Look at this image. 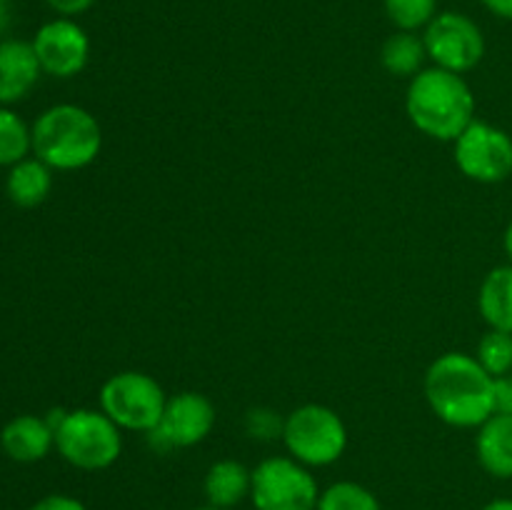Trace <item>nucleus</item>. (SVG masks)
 <instances>
[{"instance_id": "1", "label": "nucleus", "mask_w": 512, "mask_h": 510, "mask_svg": "<svg viewBox=\"0 0 512 510\" xmlns=\"http://www.w3.org/2000/svg\"><path fill=\"white\" fill-rule=\"evenodd\" d=\"M493 383L475 355L445 353L425 373V398L445 425L480 428L495 413Z\"/></svg>"}, {"instance_id": "2", "label": "nucleus", "mask_w": 512, "mask_h": 510, "mask_svg": "<svg viewBox=\"0 0 512 510\" xmlns=\"http://www.w3.org/2000/svg\"><path fill=\"white\" fill-rule=\"evenodd\" d=\"M405 113L423 135L443 143H455L475 120V95L468 80L458 73L423 68L410 78L405 93Z\"/></svg>"}, {"instance_id": "3", "label": "nucleus", "mask_w": 512, "mask_h": 510, "mask_svg": "<svg viewBox=\"0 0 512 510\" xmlns=\"http://www.w3.org/2000/svg\"><path fill=\"white\" fill-rule=\"evenodd\" d=\"M30 128H33V155L53 170L88 168L103 148V130L98 118L73 103L50 105Z\"/></svg>"}, {"instance_id": "4", "label": "nucleus", "mask_w": 512, "mask_h": 510, "mask_svg": "<svg viewBox=\"0 0 512 510\" xmlns=\"http://www.w3.org/2000/svg\"><path fill=\"white\" fill-rule=\"evenodd\" d=\"M55 448L65 463L95 473L118 463L123 453V430L103 410H65L55 428Z\"/></svg>"}, {"instance_id": "5", "label": "nucleus", "mask_w": 512, "mask_h": 510, "mask_svg": "<svg viewBox=\"0 0 512 510\" xmlns=\"http://www.w3.org/2000/svg\"><path fill=\"white\" fill-rule=\"evenodd\" d=\"M283 443L290 458L308 468H328L348 448V428L328 405L305 403L285 415Z\"/></svg>"}, {"instance_id": "6", "label": "nucleus", "mask_w": 512, "mask_h": 510, "mask_svg": "<svg viewBox=\"0 0 512 510\" xmlns=\"http://www.w3.org/2000/svg\"><path fill=\"white\" fill-rule=\"evenodd\" d=\"M100 410L120 430L145 433L158 428L168 395L158 380L140 370H123L110 375L100 388Z\"/></svg>"}, {"instance_id": "7", "label": "nucleus", "mask_w": 512, "mask_h": 510, "mask_svg": "<svg viewBox=\"0 0 512 510\" xmlns=\"http://www.w3.org/2000/svg\"><path fill=\"white\" fill-rule=\"evenodd\" d=\"M320 493L308 465L290 455H273L253 468L250 500L255 510H318Z\"/></svg>"}, {"instance_id": "8", "label": "nucleus", "mask_w": 512, "mask_h": 510, "mask_svg": "<svg viewBox=\"0 0 512 510\" xmlns=\"http://www.w3.org/2000/svg\"><path fill=\"white\" fill-rule=\"evenodd\" d=\"M453 145L455 165L465 178L495 185L512 175V138L498 125L475 118Z\"/></svg>"}, {"instance_id": "9", "label": "nucleus", "mask_w": 512, "mask_h": 510, "mask_svg": "<svg viewBox=\"0 0 512 510\" xmlns=\"http://www.w3.org/2000/svg\"><path fill=\"white\" fill-rule=\"evenodd\" d=\"M428 58L450 73H468L483 60L485 38L473 18L463 13H438L423 35Z\"/></svg>"}, {"instance_id": "10", "label": "nucleus", "mask_w": 512, "mask_h": 510, "mask_svg": "<svg viewBox=\"0 0 512 510\" xmlns=\"http://www.w3.org/2000/svg\"><path fill=\"white\" fill-rule=\"evenodd\" d=\"M215 420H218V413L210 398L195 390H183L168 398L158 428L148 433L150 445L155 450L193 448L213 433Z\"/></svg>"}, {"instance_id": "11", "label": "nucleus", "mask_w": 512, "mask_h": 510, "mask_svg": "<svg viewBox=\"0 0 512 510\" xmlns=\"http://www.w3.org/2000/svg\"><path fill=\"white\" fill-rule=\"evenodd\" d=\"M30 43H33L43 73L53 75V78H75L88 65L90 38L70 18H55L40 25Z\"/></svg>"}, {"instance_id": "12", "label": "nucleus", "mask_w": 512, "mask_h": 510, "mask_svg": "<svg viewBox=\"0 0 512 510\" xmlns=\"http://www.w3.org/2000/svg\"><path fill=\"white\" fill-rule=\"evenodd\" d=\"M40 68L33 43L28 40H3L0 43V105H15L33 93Z\"/></svg>"}, {"instance_id": "13", "label": "nucleus", "mask_w": 512, "mask_h": 510, "mask_svg": "<svg viewBox=\"0 0 512 510\" xmlns=\"http://www.w3.org/2000/svg\"><path fill=\"white\" fill-rule=\"evenodd\" d=\"M0 448L15 463H38L55 448V430L40 415H15L0 430Z\"/></svg>"}, {"instance_id": "14", "label": "nucleus", "mask_w": 512, "mask_h": 510, "mask_svg": "<svg viewBox=\"0 0 512 510\" xmlns=\"http://www.w3.org/2000/svg\"><path fill=\"white\" fill-rule=\"evenodd\" d=\"M475 453L485 473L493 478H512V415L493 413L478 428Z\"/></svg>"}, {"instance_id": "15", "label": "nucleus", "mask_w": 512, "mask_h": 510, "mask_svg": "<svg viewBox=\"0 0 512 510\" xmlns=\"http://www.w3.org/2000/svg\"><path fill=\"white\" fill-rule=\"evenodd\" d=\"M250 488H253V470H248L233 458L215 460L203 480V493L208 505L225 510L238 508L245 498H250Z\"/></svg>"}, {"instance_id": "16", "label": "nucleus", "mask_w": 512, "mask_h": 510, "mask_svg": "<svg viewBox=\"0 0 512 510\" xmlns=\"http://www.w3.org/2000/svg\"><path fill=\"white\" fill-rule=\"evenodd\" d=\"M50 190H53V168L40 158H25L8 168L5 193L18 208H35L45 203Z\"/></svg>"}, {"instance_id": "17", "label": "nucleus", "mask_w": 512, "mask_h": 510, "mask_svg": "<svg viewBox=\"0 0 512 510\" xmlns=\"http://www.w3.org/2000/svg\"><path fill=\"white\" fill-rule=\"evenodd\" d=\"M478 310L488 328L512 333V263L485 275L478 290Z\"/></svg>"}, {"instance_id": "18", "label": "nucleus", "mask_w": 512, "mask_h": 510, "mask_svg": "<svg viewBox=\"0 0 512 510\" xmlns=\"http://www.w3.org/2000/svg\"><path fill=\"white\" fill-rule=\"evenodd\" d=\"M428 60V50L420 35L398 30L380 48V63L395 78H415Z\"/></svg>"}, {"instance_id": "19", "label": "nucleus", "mask_w": 512, "mask_h": 510, "mask_svg": "<svg viewBox=\"0 0 512 510\" xmlns=\"http://www.w3.org/2000/svg\"><path fill=\"white\" fill-rule=\"evenodd\" d=\"M33 153V128L8 105H0V165L20 163Z\"/></svg>"}, {"instance_id": "20", "label": "nucleus", "mask_w": 512, "mask_h": 510, "mask_svg": "<svg viewBox=\"0 0 512 510\" xmlns=\"http://www.w3.org/2000/svg\"><path fill=\"white\" fill-rule=\"evenodd\" d=\"M318 510H383L373 490L353 480H338L320 493Z\"/></svg>"}, {"instance_id": "21", "label": "nucleus", "mask_w": 512, "mask_h": 510, "mask_svg": "<svg viewBox=\"0 0 512 510\" xmlns=\"http://www.w3.org/2000/svg\"><path fill=\"white\" fill-rule=\"evenodd\" d=\"M475 360L483 365V370L493 378L512 373V333L508 330L490 328L488 333L480 338L478 350H475Z\"/></svg>"}, {"instance_id": "22", "label": "nucleus", "mask_w": 512, "mask_h": 510, "mask_svg": "<svg viewBox=\"0 0 512 510\" xmlns=\"http://www.w3.org/2000/svg\"><path fill=\"white\" fill-rule=\"evenodd\" d=\"M383 3L390 23L408 33L428 28L430 20L438 15V0H383Z\"/></svg>"}, {"instance_id": "23", "label": "nucleus", "mask_w": 512, "mask_h": 510, "mask_svg": "<svg viewBox=\"0 0 512 510\" xmlns=\"http://www.w3.org/2000/svg\"><path fill=\"white\" fill-rule=\"evenodd\" d=\"M283 423L285 420H280L278 413H273L270 408H253L248 413V418H245V430L253 438L273 440L283 438Z\"/></svg>"}, {"instance_id": "24", "label": "nucleus", "mask_w": 512, "mask_h": 510, "mask_svg": "<svg viewBox=\"0 0 512 510\" xmlns=\"http://www.w3.org/2000/svg\"><path fill=\"white\" fill-rule=\"evenodd\" d=\"M493 408H495V413H500V415H512V373L495 378Z\"/></svg>"}, {"instance_id": "25", "label": "nucleus", "mask_w": 512, "mask_h": 510, "mask_svg": "<svg viewBox=\"0 0 512 510\" xmlns=\"http://www.w3.org/2000/svg\"><path fill=\"white\" fill-rule=\"evenodd\" d=\"M30 510H88V508H85L78 498H73V495L53 493L40 498L35 505H30Z\"/></svg>"}, {"instance_id": "26", "label": "nucleus", "mask_w": 512, "mask_h": 510, "mask_svg": "<svg viewBox=\"0 0 512 510\" xmlns=\"http://www.w3.org/2000/svg\"><path fill=\"white\" fill-rule=\"evenodd\" d=\"M45 3H48L55 13L63 15V18H73V15H80L85 13V10L93 8L95 0H45Z\"/></svg>"}, {"instance_id": "27", "label": "nucleus", "mask_w": 512, "mask_h": 510, "mask_svg": "<svg viewBox=\"0 0 512 510\" xmlns=\"http://www.w3.org/2000/svg\"><path fill=\"white\" fill-rule=\"evenodd\" d=\"M485 8L503 20H512V0H483Z\"/></svg>"}, {"instance_id": "28", "label": "nucleus", "mask_w": 512, "mask_h": 510, "mask_svg": "<svg viewBox=\"0 0 512 510\" xmlns=\"http://www.w3.org/2000/svg\"><path fill=\"white\" fill-rule=\"evenodd\" d=\"M8 25H10V5L8 0H0V33H5Z\"/></svg>"}, {"instance_id": "29", "label": "nucleus", "mask_w": 512, "mask_h": 510, "mask_svg": "<svg viewBox=\"0 0 512 510\" xmlns=\"http://www.w3.org/2000/svg\"><path fill=\"white\" fill-rule=\"evenodd\" d=\"M483 510H512V498H495Z\"/></svg>"}, {"instance_id": "30", "label": "nucleus", "mask_w": 512, "mask_h": 510, "mask_svg": "<svg viewBox=\"0 0 512 510\" xmlns=\"http://www.w3.org/2000/svg\"><path fill=\"white\" fill-rule=\"evenodd\" d=\"M503 245H505V253H508V258H510V263H512V220H510L508 230H505Z\"/></svg>"}, {"instance_id": "31", "label": "nucleus", "mask_w": 512, "mask_h": 510, "mask_svg": "<svg viewBox=\"0 0 512 510\" xmlns=\"http://www.w3.org/2000/svg\"><path fill=\"white\" fill-rule=\"evenodd\" d=\"M193 510H225V508H215V505L205 503V505H200V508H193Z\"/></svg>"}]
</instances>
